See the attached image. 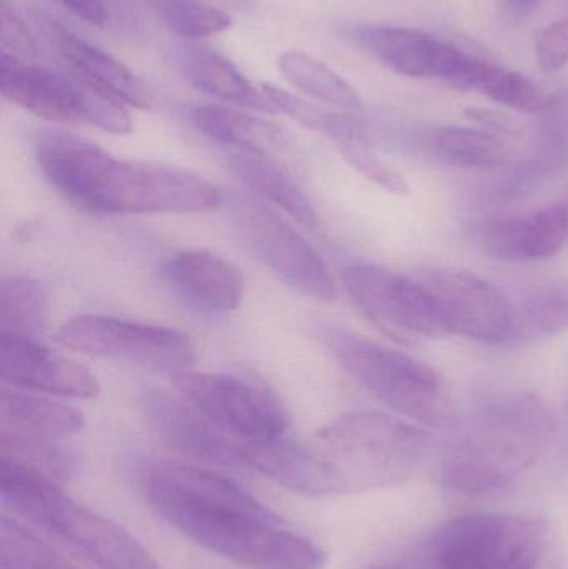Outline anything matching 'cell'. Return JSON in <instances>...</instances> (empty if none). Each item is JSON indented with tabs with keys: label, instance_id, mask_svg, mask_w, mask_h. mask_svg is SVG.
Here are the masks:
<instances>
[{
	"label": "cell",
	"instance_id": "obj_1",
	"mask_svg": "<svg viewBox=\"0 0 568 569\" xmlns=\"http://www.w3.org/2000/svg\"><path fill=\"white\" fill-rule=\"evenodd\" d=\"M430 435L386 411H349L309 440L252 443L246 467L296 493L312 497L399 487L419 470Z\"/></svg>",
	"mask_w": 568,
	"mask_h": 569
},
{
	"label": "cell",
	"instance_id": "obj_2",
	"mask_svg": "<svg viewBox=\"0 0 568 569\" xmlns=\"http://www.w3.org/2000/svg\"><path fill=\"white\" fill-rule=\"evenodd\" d=\"M146 497L170 527L249 569H322L326 553L236 481L190 465H157Z\"/></svg>",
	"mask_w": 568,
	"mask_h": 569
},
{
	"label": "cell",
	"instance_id": "obj_3",
	"mask_svg": "<svg viewBox=\"0 0 568 569\" xmlns=\"http://www.w3.org/2000/svg\"><path fill=\"white\" fill-rule=\"evenodd\" d=\"M36 157L63 199L97 216H180L210 212L222 203L219 187L192 170L119 160L57 130L40 133Z\"/></svg>",
	"mask_w": 568,
	"mask_h": 569
},
{
	"label": "cell",
	"instance_id": "obj_4",
	"mask_svg": "<svg viewBox=\"0 0 568 569\" xmlns=\"http://www.w3.org/2000/svg\"><path fill=\"white\" fill-rule=\"evenodd\" d=\"M556 437V417L542 398L506 395L470 421L444 463V487L462 495L504 490L537 467Z\"/></svg>",
	"mask_w": 568,
	"mask_h": 569
},
{
	"label": "cell",
	"instance_id": "obj_5",
	"mask_svg": "<svg viewBox=\"0 0 568 569\" xmlns=\"http://www.w3.org/2000/svg\"><path fill=\"white\" fill-rule=\"evenodd\" d=\"M3 505L97 569H162L119 525L77 503L49 475L0 457Z\"/></svg>",
	"mask_w": 568,
	"mask_h": 569
},
{
	"label": "cell",
	"instance_id": "obj_6",
	"mask_svg": "<svg viewBox=\"0 0 568 569\" xmlns=\"http://www.w3.org/2000/svg\"><path fill=\"white\" fill-rule=\"evenodd\" d=\"M320 335L340 368L393 413L419 427L452 423L456 403L436 368L342 327Z\"/></svg>",
	"mask_w": 568,
	"mask_h": 569
},
{
	"label": "cell",
	"instance_id": "obj_7",
	"mask_svg": "<svg viewBox=\"0 0 568 569\" xmlns=\"http://www.w3.org/2000/svg\"><path fill=\"white\" fill-rule=\"evenodd\" d=\"M440 569H568V557L549 521L509 515H467L434 535Z\"/></svg>",
	"mask_w": 568,
	"mask_h": 569
},
{
	"label": "cell",
	"instance_id": "obj_8",
	"mask_svg": "<svg viewBox=\"0 0 568 569\" xmlns=\"http://www.w3.org/2000/svg\"><path fill=\"white\" fill-rule=\"evenodd\" d=\"M170 377L183 400L236 440L249 445L289 437V411L263 385L189 368L172 371Z\"/></svg>",
	"mask_w": 568,
	"mask_h": 569
},
{
	"label": "cell",
	"instance_id": "obj_9",
	"mask_svg": "<svg viewBox=\"0 0 568 569\" xmlns=\"http://www.w3.org/2000/svg\"><path fill=\"white\" fill-rule=\"evenodd\" d=\"M56 340L63 348L87 357L170 371L186 370L197 358V348L189 335L176 328L110 315H77L57 330Z\"/></svg>",
	"mask_w": 568,
	"mask_h": 569
},
{
	"label": "cell",
	"instance_id": "obj_10",
	"mask_svg": "<svg viewBox=\"0 0 568 569\" xmlns=\"http://www.w3.org/2000/svg\"><path fill=\"white\" fill-rule=\"evenodd\" d=\"M343 284L357 310L400 343L452 337L432 295L419 280L362 263L343 272Z\"/></svg>",
	"mask_w": 568,
	"mask_h": 569
},
{
	"label": "cell",
	"instance_id": "obj_11",
	"mask_svg": "<svg viewBox=\"0 0 568 569\" xmlns=\"http://www.w3.org/2000/svg\"><path fill=\"white\" fill-rule=\"evenodd\" d=\"M237 223L260 262L293 290L322 303L337 298V283L320 253L292 226L260 203L237 207Z\"/></svg>",
	"mask_w": 568,
	"mask_h": 569
},
{
	"label": "cell",
	"instance_id": "obj_12",
	"mask_svg": "<svg viewBox=\"0 0 568 569\" xmlns=\"http://www.w3.org/2000/svg\"><path fill=\"white\" fill-rule=\"evenodd\" d=\"M419 282L432 295L450 333L492 347L512 338L517 315L496 284L469 270L449 267L427 270Z\"/></svg>",
	"mask_w": 568,
	"mask_h": 569
},
{
	"label": "cell",
	"instance_id": "obj_13",
	"mask_svg": "<svg viewBox=\"0 0 568 569\" xmlns=\"http://www.w3.org/2000/svg\"><path fill=\"white\" fill-rule=\"evenodd\" d=\"M352 39L383 66L412 79H439L454 89L472 90L484 60L422 30L360 26Z\"/></svg>",
	"mask_w": 568,
	"mask_h": 569
},
{
	"label": "cell",
	"instance_id": "obj_14",
	"mask_svg": "<svg viewBox=\"0 0 568 569\" xmlns=\"http://www.w3.org/2000/svg\"><path fill=\"white\" fill-rule=\"evenodd\" d=\"M139 407L150 428L173 450L206 463L246 467L247 443L220 430L182 397L146 390Z\"/></svg>",
	"mask_w": 568,
	"mask_h": 569
},
{
	"label": "cell",
	"instance_id": "obj_15",
	"mask_svg": "<svg viewBox=\"0 0 568 569\" xmlns=\"http://www.w3.org/2000/svg\"><path fill=\"white\" fill-rule=\"evenodd\" d=\"M0 378L3 387L53 397L93 400L100 383L89 368L50 350L36 337L0 335Z\"/></svg>",
	"mask_w": 568,
	"mask_h": 569
},
{
	"label": "cell",
	"instance_id": "obj_16",
	"mask_svg": "<svg viewBox=\"0 0 568 569\" xmlns=\"http://www.w3.org/2000/svg\"><path fill=\"white\" fill-rule=\"evenodd\" d=\"M162 277L187 303L212 313L236 310L246 291L242 270L209 250H186L170 257Z\"/></svg>",
	"mask_w": 568,
	"mask_h": 569
},
{
	"label": "cell",
	"instance_id": "obj_17",
	"mask_svg": "<svg viewBox=\"0 0 568 569\" xmlns=\"http://www.w3.org/2000/svg\"><path fill=\"white\" fill-rule=\"evenodd\" d=\"M568 243V207H544L532 213L489 223L480 232V247L502 262H537L562 252Z\"/></svg>",
	"mask_w": 568,
	"mask_h": 569
},
{
	"label": "cell",
	"instance_id": "obj_18",
	"mask_svg": "<svg viewBox=\"0 0 568 569\" xmlns=\"http://www.w3.org/2000/svg\"><path fill=\"white\" fill-rule=\"evenodd\" d=\"M0 92L27 112L56 123L79 122L72 73H57L30 66L3 50L0 56Z\"/></svg>",
	"mask_w": 568,
	"mask_h": 569
},
{
	"label": "cell",
	"instance_id": "obj_19",
	"mask_svg": "<svg viewBox=\"0 0 568 569\" xmlns=\"http://www.w3.org/2000/svg\"><path fill=\"white\" fill-rule=\"evenodd\" d=\"M46 26L53 46L76 67L77 73L112 93L120 102L136 109H152V92L129 67L57 23L47 22Z\"/></svg>",
	"mask_w": 568,
	"mask_h": 569
},
{
	"label": "cell",
	"instance_id": "obj_20",
	"mask_svg": "<svg viewBox=\"0 0 568 569\" xmlns=\"http://www.w3.org/2000/svg\"><path fill=\"white\" fill-rule=\"evenodd\" d=\"M86 427L82 411L50 398L2 387L0 391V431L27 438L62 441Z\"/></svg>",
	"mask_w": 568,
	"mask_h": 569
},
{
	"label": "cell",
	"instance_id": "obj_21",
	"mask_svg": "<svg viewBox=\"0 0 568 569\" xmlns=\"http://www.w3.org/2000/svg\"><path fill=\"white\" fill-rule=\"evenodd\" d=\"M426 146L439 162L459 169H494L512 162L516 156L512 137L486 127H442L429 132Z\"/></svg>",
	"mask_w": 568,
	"mask_h": 569
},
{
	"label": "cell",
	"instance_id": "obj_22",
	"mask_svg": "<svg viewBox=\"0 0 568 569\" xmlns=\"http://www.w3.org/2000/svg\"><path fill=\"white\" fill-rule=\"evenodd\" d=\"M180 69L187 82L207 96L260 112H276L263 90H257L236 66L212 50H186L180 59Z\"/></svg>",
	"mask_w": 568,
	"mask_h": 569
},
{
	"label": "cell",
	"instance_id": "obj_23",
	"mask_svg": "<svg viewBox=\"0 0 568 569\" xmlns=\"http://www.w3.org/2000/svg\"><path fill=\"white\" fill-rule=\"evenodd\" d=\"M193 127L210 140L240 152L266 156L286 146V133L276 123L222 106H200L190 112Z\"/></svg>",
	"mask_w": 568,
	"mask_h": 569
},
{
	"label": "cell",
	"instance_id": "obj_24",
	"mask_svg": "<svg viewBox=\"0 0 568 569\" xmlns=\"http://www.w3.org/2000/svg\"><path fill=\"white\" fill-rule=\"evenodd\" d=\"M232 172L253 192L282 209L306 229H317V212L306 193L266 156L237 150L229 159Z\"/></svg>",
	"mask_w": 568,
	"mask_h": 569
},
{
	"label": "cell",
	"instance_id": "obj_25",
	"mask_svg": "<svg viewBox=\"0 0 568 569\" xmlns=\"http://www.w3.org/2000/svg\"><path fill=\"white\" fill-rule=\"evenodd\" d=\"M320 133L329 137L336 143L340 156L360 176L366 177L367 180L387 192L396 193V196H409L410 186L406 177L377 156L363 130L352 119L340 116V113L329 112L326 126Z\"/></svg>",
	"mask_w": 568,
	"mask_h": 569
},
{
	"label": "cell",
	"instance_id": "obj_26",
	"mask_svg": "<svg viewBox=\"0 0 568 569\" xmlns=\"http://www.w3.org/2000/svg\"><path fill=\"white\" fill-rule=\"evenodd\" d=\"M279 69L290 86L317 102L350 112L362 109V99L357 90L310 53L289 50L280 57Z\"/></svg>",
	"mask_w": 568,
	"mask_h": 569
},
{
	"label": "cell",
	"instance_id": "obj_27",
	"mask_svg": "<svg viewBox=\"0 0 568 569\" xmlns=\"http://www.w3.org/2000/svg\"><path fill=\"white\" fill-rule=\"evenodd\" d=\"M49 318V298L37 280L3 277L0 282V335L36 337Z\"/></svg>",
	"mask_w": 568,
	"mask_h": 569
},
{
	"label": "cell",
	"instance_id": "obj_28",
	"mask_svg": "<svg viewBox=\"0 0 568 569\" xmlns=\"http://www.w3.org/2000/svg\"><path fill=\"white\" fill-rule=\"evenodd\" d=\"M534 172H549L568 160V89L547 97L536 113Z\"/></svg>",
	"mask_w": 568,
	"mask_h": 569
},
{
	"label": "cell",
	"instance_id": "obj_29",
	"mask_svg": "<svg viewBox=\"0 0 568 569\" xmlns=\"http://www.w3.org/2000/svg\"><path fill=\"white\" fill-rule=\"evenodd\" d=\"M159 19L183 39H206L232 26L223 10L202 0H149Z\"/></svg>",
	"mask_w": 568,
	"mask_h": 569
},
{
	"label": "cell",
	"instance_id": "obj_30",
	"mask_svg": "<svg viewBox=\"0 0 568 569\" xmlns=\"http://www.w3.org/2000/svg\"><path fill=\"white\" fill-rule=\"evenodd\" d=\"M0 457L29 465L57 481L67 480L76 468V457L60 441L19 437L0 431Z\"/></svg>",
	"mask_w": 568,
	"mask_h": 569
},
{
	"label": "cell",
	"instance_id": "obj_31",
	"mask_svg": "<svg viewBox=\"0 0 568 569\" xmlns=\"http://www.w3.org/2000/svg\"><path fill=\"white\" fill-rule=\"evenodd\" d=\"M476 90L499 106L517 112L537 113L547 99L529 77L489 62L477 80Z\"/></svg>",
	"mask_w": 568,
	"mask_h": 569
},
{
	"label": "cell",
	"instance_id": "obj_32",
	"mask_svg": "<svg viewBox=\"0 0 568 569\" xmlns=\"http://www.w3.org/2000/svg\"><path fill=\"white\" fill-rule=\"evenodd\" d=\"M0 568L2 569H77L52 548L33 537L22 525L3 518L0 523Z\"/></svg>",
	"mask_w": 568,
	"mask_h": 569
},
{
	"label": "cell",
	"instance_id": "obj_33",
	"mask_svg": "<svg viewBox=\"0 0 568 569\" xmlns=\"http://www.w3.org/2000/svg\"><path fill=\"white\" fill-rule=\"evenodd\" d=\"M72 76L79 122L89 123L116 136H126L132 130V119L122 106L123 102L80 73L76 72Z\"/></svg>",
	"mask_w": 568,
	"mask_h": 569
},
{
	"label": "cell",
	"instance_id": "obj_34",
	"mask_svg": "<svg viewBox=\"0 0 568 569\" xmlns=\"http://www.w3.org/2000/svg\"><path fill=\"white\" fill-rule=\"evenodd\" d=\"M524 327L530 333L556 337L568 330V279L539 288L524 305Z\"/></svg>",
	"mask_w": 568,
	"mask_h": 569
},
{
	"label": "cell",
	"instance_id": "obj_35",
	"mask_svg": "<svg viewBox=\"0 0 568 569\" xmlns=\"http://www.w3.org/2000/svg\"><path fill=\"white\" fill-rule=\"evenodd\" d=\"M536 57L546 73L560 72L568 66V19L550 23L537 36Z\"/></svg>",
	"mask_w": 568,
	"mask_h": 569
},
{
	"label": "cell",
	"instance_id": "obj_36",
	"mask_svg": "<svg viewBox=\"0 0 568 569\" xmlns=\"http://www.w3.org/2000/svg\"><path fill=\"white\" fill-rule=\"evenodd\" d=\"M0 40L2 46L17 57L33 59L39 56V46L29 27L20 19L9 0H0Z\"/></svg>",
	"mask_w": 568,
	"mask_h": 569
},
{
	"label": "cell",
	"instance_id": "obj_37",
	"mask_svg": "<svg viewBox=\"0 0 568 569\" xmlns=\"http://www.w3.org/2000/svg\"><path fill=\"white\" fill-rule=\"evenodd\" d=\"M59 2L90 26L102 27L107 22L103 0H59Z\"/></svg>",
	"mask_w": 568,
	"mask_h": 569
},
{
	"label": "cell",
	"instance_id": "obj_38",
	"mask_svg": "<svg viewBox=\"0 0 568 569\" xmlns=\"http://www.w3.org/2000/svg\"><path fill=\"white\" fill-rule=\"evenodd\" d=\"M499 2L507 16L512 17L514 20H524L532 16L540 0H499Z\"/></svg>",
	"mask_w": 568,
	"mask_h": 569
}]
</instances>
